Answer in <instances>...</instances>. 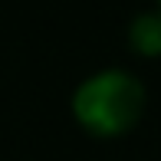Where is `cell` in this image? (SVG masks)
<instances>
[{"instance_id":"6da1fadb","label":"cell","mask_w":161,"mask_h":161,"mask_svg":"<svg viewBox=\"0 0 161 161\" xmlns=\"http://www.w3.org/2000/svg\"><path fill=\"white\" fill-rule=\"evenodd\" d=\"M145 112V86L125 69H102L72 96V115L86 131L102 138L125 135Z\"/></svg>"},{"instance_id":"3957f363","label":"cell","mask_w":161,"mask_h":161,"mask_svg":"<svg viewBox=\"0 0 161 161\" xmlns=\"http://www.w3.org/2000/svg\"><path fill=\"white\" fill-rule=\"evenodd\" d=\"M158 3H161V0H158Z\"/></svg>"},{"instance_id":"7a4b0ae2","label":"cell","mask_w":161,"mask_h":161,"mask_svg":"<svg viewBox=\"0 0 161 161\" xmlns=\"http://www.w3.org/2000/svg\"><path fill=\"white\" fill-rule=\"evenodd\" d=\"M128 43L142 56H161V10L158 13H142L131 20Z\"/></svg>"}]
</instances>
